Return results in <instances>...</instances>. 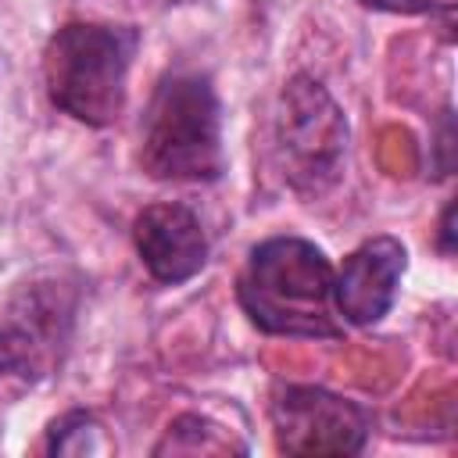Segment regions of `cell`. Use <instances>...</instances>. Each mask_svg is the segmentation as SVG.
Here are the masks:
<instances>
[{
    "label": "cell",
    "mask_w": 458,
    "mask_h": 458,
    "mask_svg": "<svg viewBox=\"0 0 458 458\" xmlns=\"http://www.w3.org/2000/svg\"><path fill=\"white\" fill-rule=\"evenodd\" d=\"M72 301L54 290H36L0 326V397L36 386L68 340Z\"/></svg>",
    "instance_id": "6"
},
{
    "label": "cell",
    "mask_w": 458,
    "mask_h": 458,
    "mask_svg": "<svg viewBox=\"0 0 458 458\" xmlns=\"http://www.w3.org/2000/svg\"><path fill=\"white\" fill-rule=\"evenodd\" d=\"M361 7H372V11H390V14H433L440 11L437 0H358Z\"/></svg>",
    "instance_id": "11"
},
{
    "label": "cell",
    "mask_w": 458,
    "mask_h": 458,
    "mask_svg": "<svg viewBox=\"0 0 458 458\" xmlns=\"http://www.w3.org/2000/svg\"><path fill=\"white\" fill-rule=\"evenodd\" d=\"M111 440L100 426V419L86 408H72L64 415H57L47 429V454H72V458H86V454H107Z\"/></svg>",
    "instance_id": "10"
},
{
    "label": "cell",
    "mask_w": 458,
    "mask_h": 458,
    "mask_svg": "<svg viewBox=\"0 0 458 458\" xmlns=\"http://www.w3.org/2000/svg\"><path fill=\"white\" fill-rule=\"evenodd\" d=\"M408 250L397 236H369L333 268V304L344 326H376L397 301Z\"/></svg>",
    "instance_id": "8"
},
{
    "label": "cell",
    "mask_w": 458,
    "mask_h": 458,
    "mask_svg": "<svg viewBox=\"0 0 458 458\" xmlns=\"http://www.w3.org/2000/svg\"><path fill=\"white\" fill-rule=\"evenodd\" d=\"M140 50V29L68 21L43 47L47 97L68 118L104 129L125 107V82Z\"/></svg>",
    "instance_id": "3"
},
{
    "label": "cell",
    "mask_w": 458,
    "mask_h": 458,
    "mask_svg": "<svg viewBox=\"0 0 458 458\" xmlns=\"http://www.w3.org/2000/svg\"><path fill=\"white\" fill-rule=\"evenodd\" d=\"M236 301L250 326L290 340H340L333 261L304 236H268L250 247L236 276Z\"/></svg>",
    "instance_id": "1"
},
{
    "label": "cell",
    "mask_w": 458,
    "mask_h": 458,
    "mask_svg": "<svg viewBox=\"0 0 458 458\" xmlns=\"http://www.w3.org/2000/svg\"><path fill=\"white\" fill-rule=\"evenodd\" d=\"M140 168L157 182H215L225 172L222 104L208 72H165L140 122Z\"/></svg>",
    "instance_id": "2"
},
{
    "label": "cell",
    "mask_w": 458,
    "mask_h": 458,
    "mask_svg": "<svg viewBox=\"0 0 458 458\" xmlns=\"http://www.w3.org/2000/svg\"><path fill=\"white\" fill-rule=\"evenodd\" d=\"M233 451H247V444H236L229 429L193 411L172 419L165 437L154 444V454H233Z\"/></svg>",
    "instance_id": "9"
},
{
    "label": "cell",
    "mask_w": 458,
    "mask_h": 458,
    "mask_svg": "<svg viewBox=\"0 0 458 458\" xmlns=\"http://www.w3.org/2000/svg\"><path fill=\"white\" fill-rule=\"evenodd\" d=\"M451 218H454V200H447V208L440 211V229H437L440 254H454V229H451Z\"/></svg>",
    "instance_id": "12"
},
{
    "label": "cell",
    "mask_w": 458,
    "mask_h": 458,
    "mask_svg": "<svg viewBox=\"0 0 458 458\" xmlns=\"http://www.w3.org/2000/svg\"><path fill=\"white\" fill-rule=\"evenodd\" d=\"M132 243L150 279L165 286L190 283L211 254L200 215L182 200L147 204L132 222Z\"/></svg>",
    "instance_id": "7"
},
{
    "label": "cell",
    "mask_w": 458,
    "mask_h": 458,
    "mask_svg": "<svg viewBox=\"0 0 458 458\" xmlns=\"http://www.w3.org/2000/svg\"><path fill=\"white\" fill-rule=\"evenodd\" d=\"M268 415L283 454H361L372 433V411L365 404L311 383L279 386Z\"/></svg>",
    "instance_id": "5"
},
{
    "label": "cell",
    "mask_w": 458,
    "mask_h": 458,
    "mask_svg": "<svg viewBox=\"0 0 458 458\" xmlns=\"http://www.w3.org/2000/svg\"><path fill=\"white\" fill-rule=\"evenodd\" d=\"M272 140L279 172L293 193L315 200L340 182L347 157V118L315 75H290L276 104Z\"/></svg>",
    "instance_id": "4"
}]
</instances>
